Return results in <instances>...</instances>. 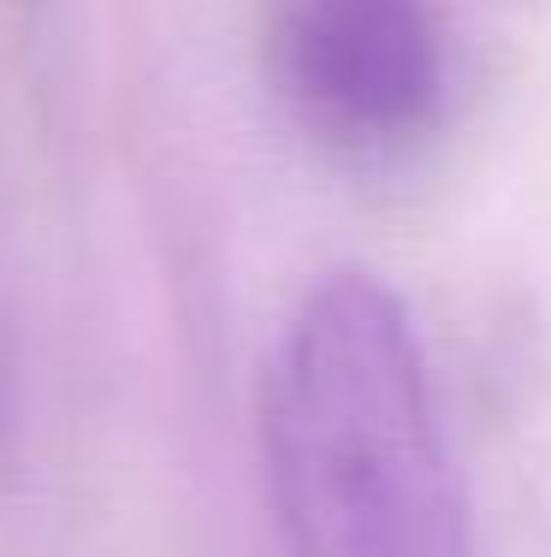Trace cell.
<instances>
[{"instance_id": "obj_1", "label": "cell", "mask_w": 551, "mask_h": 557, "mask_svg": "<svg viewBox=\"0 0 551 557\" xmlns=\"http://www.w3.org/2000/svg\"><path fill=\"white\" fill-rule=\"evenodd\" d=\"M261 445L285 557H468L422 344L374 273H326L297 302L267 368Z\"/></svg>"}, {"instance_id": "obj_2", "label": "cell", "mask_w": 551, "mask_h": 557, "mask_svg": "<svg viewBox=\"0 0 551 557\" xmlns=\"http://www.w3.org/2000/svg\"><path fill=\"white\" fill-rule=\"evenodd\" d=\"M273 48L309 125L345 143H403L439 108L427 0H279Z\"/></svg>"}, {"instance_id": "obj_3", "label": "cell", "mask_w": 551, "mask_h": 557, "mask_svg": "<svg viewBox=\"0 0 551 557\" xmlns=\"http://www.w3.org/2000/svg\"><path fill=\"white\" fill-rule=\"evenodd\" d=\"M0 428H7V356H0Z\"/></svg>"}]
</instances>
